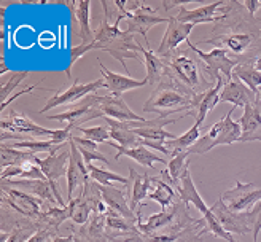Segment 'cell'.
<instances>
[{
	"label": "cell",
	"instance_id": "18",
	"mask_svg": "<svg viewBox=\"0 0 261 242\" xmlns=\"http://www.w3.org/2000/svg\"><path fill=\"white\" fill-rule=\"evenodd\" d=\"M239 124L242 131L239 142L261 140V100L258 97L255 102L244 107V113L239 120Z\"/></svg>",
	"mask_w": 261,
	"mask_h": 242
},
{
	"label": "cell",
	"instance_id": "47",
	"mask_svg": "<svg viewBox=\"0 0 261 242\" xmlns=\"http://www.w3.org/2000/svg\"><path fill=\"white\" fill-rule=\"evenodd\" d=\"M242 5L245 7V10L250 13V15H256V11L261 8V0H245L242 2Z\"/></svg>",
	"mask_w": 261,
	"mask_h": 242
},
{
	"label": "cell",
	"instance_id": "3",
	"mask_svg": "<svg viewBox=\"0 0 261 242\" xmlns=\"http://www.w3.org/2000/svg\"><path fill=\"white\" fill-rule=\"evenodd\" d=\"M123 19H126L124 13H118V16H116L113 24L109 22L107 16H103L100 25L94 31V35H96L94 49L109 53L124 67L126 73H129L126 61L127 59L142 61L140 58L142 45L136 40L134 34H129L127 31L120 29V24Z\"/></svg>",
	"mask_w": 261,
	"mask_h": 242
},
{
	"label": "cell",
	"instance_id": "32",
	"mask_svg": "<svg viewBox=\"0 0 261 242\" xmlns=\"http://www.w3.org/2000/svg\"><path fill=\"white\" fill-rule=\"evenodd\" d=\"M177 195H178L177 190L172 185H169L160 177H151V188H150L148 198L151 201L158 202L163 207V210H166L172 206V204L177 201Z\"/></svg>",
	"mask_w": 261,
	"mask_h": 242
},
{
	"label": "cell",
	"instance_id": "26",
	"mask_svg": "<svg viewBox=\"0 0 261 242\" xmlns=\"http://www.w3.org/2000/svg\"><path fill=\"white\" fill-rule=\"evenodd\" d=\"M100 191H102V198H103V201H106L109 209L118 212L120 215L124 217V219L137 223L139 213L136 215V212L130 209V206H129V202L126 199V195H124L123 190L115 188V186H100Z\"/></svg>",
	"mask_w": 261,
	"mask_h": 242
},
{
	"label": "cell",
	"instance_id": "50",
	"mask_svg": "<svg viewBox=\"0 0 261 242\" xmlns=\"http://www.w3.org/2000/svg\"><path fill=\"white\" fill-rule=\"evenodd\" d=\"M256 97H258V99H259V100H261V88H259V89H258V94H256Z\"/></svg>",
	"mask_w": 261,
	"mask_h": 242
},
{
	"label": "cell",
	"instance_id": "49",
	"mask_svg": "<svg viewBox=\"0 0 261 242\" xmlns=\"http://www.w3.org/2000/svg\"><path fill=\"white\" fill-rule=\"evenodd\" d=\"M255 67H256V69H258V70L261 72V56H259V58L256 59V62H255Z\"/></svg>",
	"mask_w": 261,
	"mask_h": 242
},
{
	"label": "cell",
	"instance_id": "25",
	"mask_svg": "<svg viewBox=\"0 0 261 242\" xmlns=\"http://www.w3.org/2000/svg\"><path fill=\"white\" fill-rule=\"evenodd\" d=\"M151 188V177L148 174H139L133 166H129V186H127V195H129V206L134 212L140 206V202L148 198Z\"/></svg>",
	"mask_w": 261,
	"mask_h": 242
},
{
	"label": "cell",
	"instance_id": "21",
	"mask_svg": "<svg viewBox=\"0 0 261 242\" xmlns=\"http://www.w3.org/2000/svg\"><path fill=\"white\" fill-rule=\"evenodd\" d=\"M100 112L103 117H109V118L118 120V121H140V123L147 121L143 117H140V115L134 113L129 109L123 96L121 97L112 96V94L103 96V99L100 102Z\"/></svg>",
	"mask_w": 261,
	"mask_h": 242
},
{
	"label": "cell",
	"instance_id": "27",
	"mask_svg": "<svg viewBox=\"0 0 261 242\" xmlns=\"http://www.w3.org/2000/svg\"><path fill=\"white\" fill-rule=\"evenodd\" d=\"M225 82H226L225 76L223 75H218L215 86L208 89V91L201 97V100H199L198 107H196V110L190 112L191 117H194L196 123H199L202 126L204 121H205V118H207L208 112L214 110L220 104V93H221V89H223Z\"/></svg>",
	"mask_w": 261,
	"mask_h": 242
},
{
	"label": "cell",
	"instance_id": "7",
	"mask_svg": "<svg viewBox=\"0 0 261 242\" xmlns=\"http://www.w3.org/2000/svg\"><path fill=\"white\" fill-rule=\"evenodd\" d=\"M2 142H5L7 139L11 140H29V139H37V137H53L55 129H46L43 126H38L34 121L28 118V115L16 112L10 109L8 113H2Z\"/></svg>",
	"mask_w": 261,
	"mask_h": 242
},
{
	"label": "cell",
	"instance_id": "48",
	"mask_svg": "<svg viewBox=\"0 0 261 242\" xmlns=\"http://www.w3.org/2000/svg\"><path fill=\"white\" fill-rule=\"evenodd\" d=\"M49 242H75L73 240V236H69V237H61V236H56L53 237Z\"/></svg>",
	"mask_w": 261,
	"mask_h": 242
},
{
	"label": "cell",
	"instance_id": "19",
	"mask_svg": "<svg viewBox=\"0 0 261 242\" xmlns=\"http://www.w3.org/2000/svg\"><path fill=\"white\" fill-rule=\"evenodd\" d=\"M99 69H100L103 82H106V89H109V94H112V96L121 97L124 93L130 91V89L142 88V86L148 85V80L147 78H143V80H134V78H130L129 75L124 76V75H120V73H115V72L109 70L102 64L100 59H99Z\"/></svg>",
	"mask_w": 261,
	"mask_h": 242
},
{
	"label": "cell",
	"instance_id": "45",
	"mask_svg": "<svg viewBox=\"0 0 261 242\" xmlns=\"http://www.w3.org/2000/svg\"><path fill=\"white\" fill-rule=\"evenodd\" d=\"M249 212L253 222V242H258V234L261 231V201H258Z\"/></svg>",
	"mask_w": 261,
	"mask_h": 242
},
{
	"label": "cell",
	"instance_id": "2",
	"mask_svg": "<svg viewBox=\"0 0 261 242\" xmlns=\"http://www.w3.org/2000/svg\"><path fill=\"white\" fill-rule=\"evenodd\" d=\"M161 59L164 64V76L198 104L208 89L215 86V83L208 80L204 62L187 45Z\"/></svg>",
	"mask_w": 261,
	"mask_h": 242
},
{
	"label": "cell",
	"instance_id": "12",
	"mask_svg": "<svg viewBox=\"0 0 261 242\" xmlns=\"http://www.w3.org/2000/svg\"><path fill=\"white\" fill-rule=\"evenodd\" d=\"M212 213L231 234H249L253 233V222L250 212H232L226 207V204L218 199L214 206H211Z\"/></svg>",
	"mask_w": 261,
	"mask_h": 242
},
{
	"label": "cell",
	"instance_id": "11",
	"mask_svg": "<svg viewBox=\"0 0 261 242\" xmlns=\"http://www.w3.org/2000/svg\"><path fill=\"white\" fill-rule=\"evenodd\" d=\"M220 199L232 212H249L258 201H261V188H255L253 183H242L238 180L234 188L221 193Z\"/></svg>",
	"mask_w": 261,
	"mask_h": 242
},
{
	"label": "cell",
	"instance_id": "30",
	"mask_svg": "<svg viewBox=\"0 0 261 242\" xmlns=\"http://www.w3.org/2000/svg\"><path fill=\"white\" fill-rule=\"evenodd\" d=\"M106 123L109 124V131H110V137L118 142V145L121 147H136L140 145L142 137H139L133 129H130L129 121H118L109 117H103Z\"/></svg>",
	"mask_w": 261,
	"mask_h": 242
},
{
	"label": "cell",
	"instance_id": "23",
	"mask_svg": "<svg viewBox=\"0 0 261 242\" xmlns=\"http://www.w3.org/2000/svg\"><path fill=\"white\" fill-rule=\"evenodd\" d=\"M256 100V93H253L252 89L244 85L239 80H228L223 85V89L220 93V102H229L232 107H245L247 104H252Z\"/></svg>",
	"mask_w": 261,
	"mask_h": 242
},
{
	"label": "cell",
	"instance_id": "14",
	"mask_svg": "<svg viewBox=\"0 0 261 242\" xmlns=\"http://www.w3.org/2000/svg\"><path fill=\"white\" fill-rule=\"evenodd\" d=\"M226 2H214V4H208L204 7H198V8H193L190 10L185 2H181L178 5V11L177 15H172L177 21L180 22H185V24H193V25H198V24H217L218 21L223 19V11L218 13L220 8H223Z\"/></svg>",
	"mask_w": 261,
	"mask_h": 242
},
{
	"label": "cell",
	"instance_id": "36",
	"mask_svg": "<svg viewBox=\"0 0 261 242\" xmlns=\"http://www.w3.org/2000/svg\"><path fill=\"white\" fill-rule=\"evenodd\" d=\"M70 140H73V142L76 144V147H78V150H80L86 166L93 164V161H100L103 164L110 166V161L106 158V155H103L102 151L97 150V144L93 142V140H89L86 137H78V136H73V134H72Z\"/></svg>",
	"mask_w": 261,
	"mask_h": 242
},
{
	"label": "cell",
	"instance_id": "44",
	"mask_svg": "<svg viewBox=\"0 0 261 242\" xmlns=\"http://www.w3.org/2000/svg\"><path fill=\"white\" fill-rule=\"evenodd\" d=\"M94 49V43L93 45H86V43H80L78 46H73L70 49V66L67 69V75H69V78H72L70 76V67L73 66V64L80 59L82 56H85L86 53H89V51H93Z\"/></svg>",
	"mask_w": 261,
	"mask_h": 242
},
{
	"label": "cell",
	"instance_id": "38",
	"mask_svg": "<svg viewBox=\"0 0 261 242\" xmlns=\"http://www.w3.org/2000/svg\"><path fill=\"white\" fill-rule=\"evenodd\" d=\"M32 155L34 153L28 150L13 148L11 145H7L5 142H2V145H0V156H2L0 166H2V169H7L10 166H21L25 161H29Z\"/></svg>",
	"mask_w": 261,
	"mask_h": 242
},
{
	"label": "cell",
	"instance_id": "22",
	"mask_svg": "<svg viewBox=\"0 0 261 242\" xmlns=\"http://www.w3.org/2000/svg\"><path fill=\"white\" fill-rule=\"evenodd\" d=\"M180 204H181V199L175 201L169 209L150 215L147 222L140 220V210H137V213H139V220H137L139 233L143 234V236H150V234H154V233L161 231V229L166 228L167 225H171L175 220V217H177V213L180 210Z\"/></svg>",
	"mask_w": 261,
	"mask_h": 242
},
{
	"label": "cell",
	"instance_id": "4",
	"mask_svg": "<svg viewBox=\"0 0 261 242\" xmlns=\"http://www.w3.org/2000/svg\"><path fill=\"white\" fill-rule=\"evenodd\" d=\"M196 107H198V102L181 93L167 76H164L156 85V89L142 109L143 112L156 113L161 118H167L175 113H190L196 110Z\"/></svg>",
	"mask_w": 261,
	"mask_h": 242
},
{
	"label": "cell",
	"instance_id": "24",
	"mask_svg": "<svg viewBox=\"0 0 261 242\" xmlns=\"http://www.w3.org/2000/svg\"><path fill=\"white\" fill-rule=\"evenodd\" d=\"M107 145H110L112 148L116 150V156H115V159H120V158L124 155V156H127V158H130V159L137 161L139 164H142L143 168H148V169L153 168L154 163H161V164H166V166H167V163H169L167 159H164V158H161V156H158V155H154L153 151H150L147 147H143V145L121 147V145H118L116 142H112V139L107 142Z\"/></svg>",
	"mask_w": 261,
	"mask_h": 242
},
{
	"label": "cell",
	"instance_id": "37",
	"mask_svg": "<svg viewBox=\"0 0 261 242\" xmlns=\"http://www.w3.org/2000/svg\"><path fill=\"white\" fill-rule=\"evenodd\" d=\"M91 180H94L96 183H99L100 186H113L115 182H118L121 185H124L126 188L129 186V177H123L120 174H115L112 171L102 169V168H96L94 164L86 166Z\"/></svg>",
	"mask_w": 261,
	"mask_h": 242
},
{
	"label": "cell",
	"instance_id": "46",
	"mask_svg": "<svg viewBox=\"0 0 261 242\" xmlns=\"http://www.w3.org/2000/svg\"><path fill=\"white\" fill-rule=\"evenodd\" d=\"M38 86H40V83H35V85H32V86H28V88H24V89H18L16 93H13V96L7 100V102H4V104H0V110L2 112H5L7 109H8V105L11 104L13 100H16L18 97H21V96H25V94H31L34 89H38Z\"/></svg>",
	"mask_w": 261,
	"mask_h": 242
},
{
	"label": "cell",
	"instance_id": "1",
	"mask_svg": "<svg viewBox=\"0 0 261 242\" xmlns=\"http://www.w3.org/2000/svg\"><path fill=\"white\" fill-rule=\"evenodd\" d=\"M221 10L223 19L199 43L226 49L238 62H256L261 56V16L250 15L239 2H226Z\"/></svg>",
	"mask_w": 261,
	"mask_h": 242
},
{
	"label": "cell",
	"instance_id": "10",
	"mask_svg": "<svg viewBox=\"0 0 261 242\" xmlns=\"http://www.w3.org/2000/svg\"><path fill=\"white\" fill-rule=\"evenodd\" d=\"M100 88H106V82H103V78H99L96 82H89V83H80L76 78H73V83L67 89H64L62 93H56L53 97L48 99L45 107L40 109L38 113H46L48 110L59 107V105L76 104V102H80L83 97L99 91Z\"/></svg>",
	"mask_w": 261,
	"mask_h": 242
},
{
	"label": "cell",
	"instance_id": "6",
	"mask_svg": "<svg viewBox=\"0 0 261 242\" xmlns=\"http://www.w3.org/2000/svg\"><path fill=\"white\" fill-rule=\"evenodd\" d=\"M160 8H163V4L161 7H156L147 2H127L126 4V11H127L126 31L134 35L140 34L148 48H150V40L147 38V32L151 28H154V25L169 22V19H171V16H163Z\"/></svg>",
	"mask_w": 261,
	"mask_h": 242
},
{
	"label": "cell",
	"instance_id": "15",
	"mask_svg": "<svg viewBox=\"0 0 261 242\" xmlns=\"http://www.w3.org/2000/svg\"><path fill=\"white\" fill-rule=\"evenodd\" d=\"M169 16H171V19L167 22V28L161 38V43L154 51L160 58H166L169 55H172L174 51L180 48L181 43H187L188 37L194 28L193 24H185V22L177 21L172 15H169Z\"/></svg>",
	"mask_w": 261,
	"mask_h": 242
},
{
	"label": "cell",
	"instance_id": "51",
	"mask_svg": "<svg viewBox=\"0 0 261 242\" xmlns=\"http://www.w3.org/2000/svg\"><path fill=\"white\" fill-rule=\"evenodd\" d=\"M231 242H241V240H239V239H236V237H234V239H232Z\"/></svg>",
	"mask_w": 261,
	"mask_h": 242
},
{
	"label": "cell",
	"instance_id": "5",
	"mask_svg": "<svg viewBox=\"0 0 261 242\" xmlns=\"http://www.w3.org/2000/svg\"><path fill=\"white\" fill-rule=\"evenodd\" d=\"M234 109L236 107L229 109V112L223 118L211 126L207 134L201 136L198 142L191 148H188L190 155H205V153H208L218 145H231L234 142H239L242 131H241V124L232 120Z\"/></svg>",
	"mask_w": 261,
	"mask_h": 242
},
{
	"label": "cell",
	"instance_id": "16",
	"mask_svg": "<svg viewBox=\"0 0 261 242\" xmlns=\"http://www.w3.org/2000/svg\"><path fill=\"white\" fill-rule=\"evenodd\" d=\"M190 113H181L178 117H172V118H161L156 117L153 120H147V121H129L130 129H133L139 137L142 139H148V140H158V142H164V140H172L175 139V136L172 132L166 131L164 127L172 124L181 118L188 117Z\"/></svg>",
	"mask_w": 261,
	"mask_h": 242
},
{
	"label": "cell",
	"instance_id": "33",
	"mask_svg": "<svg viewBox=\"0 0 261 242\" xmlns=\"http://www.w3.org/2000/svg\"><path fill=\"white\" fill-rule=\"evenodd\" d=\"M201 127L202 126L199 123L194 121V124L185 134H181L172 140H166V147H167L169 153H171V158L178 155L180 151H187L188 148H191L196 142H198L201 137Z\"/></svg>",
	"mask_w": 261,
	"mask_h": 242
},
{
	"label": "cell",
	"instance_id": "20",
	"mask_svg": "<svg viewBox=\"0 0 261 242\" xmlns=\"http://www.w3.org/2000/svg\"><path fill=\"white\" fill-rule=\"evenodd\" d=\"M2 183L18 188L21 191H25L35 198H38L43 202L53 204V206H59V202L55 196V190H53V183L49 180H29V178H22V180H2Z\"/></svg>",
	"mask_w": 261,
	"mask_h": 242
},
{
	"label": "cell",
	"instance_id": "9",
	"mask_svg": "<svg viewBox=\"0 0 261 242\" xmlns=\"http://www.w3.org/2000/svg\"><path fill=\"white\" fill-rule=\"evenodd\" d=\"M0 190H2V199H0L2 204L11 207L22 217H28V219L37 220L38 217H40L43 210V201H40L29 193H25V191L8 186L5 183H0Z\"/></svg>",
	"mask_w": 261,
	"mask_h": 242
},
{
	"label": "cell",
	"instance_id": "13",
	"mask_svg": "<svg viewBox=\"0 0 261 242\" xmlns=\"http://www.w3.org/2000/svg\"><path fill=\"white\" fill-rule=\"evenodd\" d=\"M69 159H70V142H65L58 145L45 159L32 156V161L40 166V169L46 175L49 182H58L62 177L67 175L69 169Z\"/></svg>",
	"mask_w": 261,
	"mask_h": 242
},
{
	"label": "cell",
	"instance_id": "39",
	"mask_svg": "<svg viewBox=\"0 0 261 242\" xmlns=\"http://www.w3.org/2000/svg\"><path fill=\"white\" fill-rule=\"evenodd\" d=\"M13 148H19V150H28L31 153H51L58 145L53 140H37V139H29V140H21V142H13L10 144Z\"/></svg>",
	"mask_w": 261,
	"mask_h": 242
},
{
	"label": "cell",
	"instance_id": "40",
	"mask_svg": "<svg viewBox=\"0 0 261 242\" xmlns=\"http://www.w3.org/2000/svg\"><path fill=\"white\" fill-rule=\"evenodd\" d=\"M29 76V72L24 70V72H15V73H10V80L8 82H2V89H0V102H7L11 96L13 91L18 88V85L21 82H24L25 78Z\"/></svg>",
	"mask_w": 261,
	"mask_h": 242
},
{
	"label": "cell",
	"instance_id": "31",
	"mask_svg": "<svg viewBox=\"0 0 261 242\" xmlns=\"http://www.w3.org/2000/svg\"><path fill=\"white\" fill-rule=\"evenodd\" d=\"M75 18H76V35L82 38V43L86 45H93L96 42V35L94 31L91 29V2L88 0H80V2L75 4Z\"/></svg>",
	"mask_w": 261,
	"mask_h": 242
},
{
	"label": "cell",
	"instance_id": "43",
	"mask_svg": "<svg viewBox=\"0 0 261 242\" xmlns=\"http://www.w3.org/2000/svg\"><path fill=\"white\" fill-rule=\"evenodd\" d=\"M37 231L32 228H15L8 233L7 242H28L31 236H34Z\"/></svg>",
	"mask_w": 261,
	"mask_h": 242
},
{
	"label": "cell",
	"instance_id": "34",
	"mask_svg": "<svg viewBox=\"0 0 261 242\" xmlns=\"http://www.w3.org/2000/svg\"><path fill=\"white\" fill-rule=\"evenodd\" d=\"M232 78L242 82L258 94V89L261 88V72L255 67V62H239L232 70Z\"/></svg>",
	"mask_w": 261,
	"mask_h": 242
},
{
	"label": "cell",
	"instance_id": "42",
	"mask_svg": "<svg viewBox=\"0 0 261 242\" xmlns=\"http://www.w3.org/2000/svg\"><path fill=\"white\" fill-rule=\"evenodd\" d=\"M204 220L207 223V229H208V233H212L215 237H220V239H225L228 242H231L234 239V234L228 233L226 229L221 226V223L217 220V217L212 213V210L208 212L207 215H204Z\"/></svg>",
	"mask_w": 261,
	"mask_h": 242
},
{
	"label": "cell",
	"instance_id": "35",
	"mask_svg": "<svg viewBox=\"0 0 261 242\" xmlns=\"http://www.w3.org/2000/svg\"><path fill=\"white\" fill-rule=\"evenodd\" d=\"M140 53L143 56V66L147 69V76L150 85H158L164 78V64L163 59L151 51L150 48H143L140 49Z\"/></svg>",
	"mask_w": 261,
	"mask_h": 242
},
{
	"label": "cell",
	"instance_id": "41",
	"mask_svg": "<svg viewBox=\"0 0 261 242\" xmlns=\"http://www.w3.org/2000/svg\"><path fill=\"white\" fill-rule=\"evenodd\" d=\"M76 131H80L86 139L89 140H93V142L96 144H107L109 140L112 139L110 137V131L107 129V127H103V126H93V127H78Z\"/></svg>",
	"mask_w": 261,
	"mask_h": 242
},
{
	"label": "cell",
	"instance_id": "8",
	"mask_svg": "<svg viewBox=\"0 0 261 242\" xmlns=\"http://www.w3.org/2000/svg\"><path fill=\"white\" fill-rule=\"evenodd\" d=\"M185 45L204 62L205 73H207L208 80H211L212 83H217L218 75H223L225 78H226V82L232 78V70H234V67H236L239 62L234 58H231L226 49L214 48L212 51H208V53H204V51H201L198 46L193 45L190 40Z\"/></svg>",
	"mask_w": 261,
	"mask_h": 242
},
{
	"label": "cell",
	"instance_id": "29",
	"mask_svg": "<svg viewBox=\"0 0 261 242\" xmlns=\"http://www.w3.org/2000/svg\"><path fill=\"white\" fill-rule=\"evenodd\" d=\"M188 150L180 151L178 155L171 158L167 163V168L161 172V178L169 185H172L177 191L181 185V177H184L185 171L190 168V159H188Z\"/></svg>",
	"mask_w": 261,
	"mask_h": 242
},
{
	"label": "cell",
	"instance_id": "17",
	"mask_svg": "<svg viewBox=\"0 0 261 242\" xmlns=\"http://www.w3.org/2000/svg\"><path fill=\"white\" fill-rule=\"evenodd\" d=\"M70 142V159H69V169H67V199L72 201L73 199V191L76 188H83L89 180V172L86 168V163L82 156L80 150H78L76 144L73 140H69Z\"/></svg>",
	"mask_w": 261,
	"mask_h": 242
},
{
	"label": "cell",
	"instance_id": "28",
	"mask_svg": "<svg viewBox=\"0 0 261 242\" xmlns=\"http://www.w3.org/2000/svg\"><path fill=\"white\" fill-rule=\"evenodd\" d=\"M178 196L180 199L184 201L187 206L188 204H191V206H194L196 209H198L201 212V215H207L208 212H211V207L207 206L205 201L201 198V193L198 191V188H196L194 182H193V177H191V172H190V168L185 171L184 177H181V185L178 188Z\"/></svg>",
	"mask_w": 261,
	"mask_h": 242
}]
</instances>
